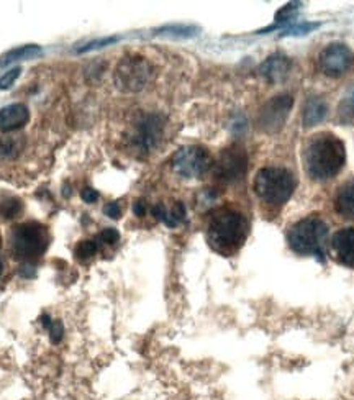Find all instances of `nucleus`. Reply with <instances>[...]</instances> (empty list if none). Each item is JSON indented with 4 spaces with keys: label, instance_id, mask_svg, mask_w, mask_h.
Here are the masks:
<instances>
[{
    "label": "nucleus",
    "instance_id": "nucleus-1",
    "mask_svg": "<svg viewBox=\"0 0 354 400\" xmlns=\"http://www.w3.org/2000/svg\"><path fill=\"white\" fill-rule=\"evenodd\" d=\"M346 149L333 133H318L312 136L304 149L306 173L315 180H328L343 169Z\"/></svg>",
    "mask_w": 354,
    "mask_h": 400
},
{
    "label": "nucleus",
    "instance_id": "nucleus-19",
    "mask_svg": "<svg viewBox=\"0 0 354 400\" xmlns=\"http://www.w3.org/2000/svg\"><path fill=\"white\" fill-rule=\"evenodd\" d=\"M338 118L341 123L354 122V87L341 98L338 105Z\"/></svg>",
    "mask_w": 354,
    "mask_h": 400
},
{
    "label": "nucleus",
    "instance_id": "nucleus-18",
    "mask_svg": "<svg viewBox=\"0 0 354 400\" xmlns=\"http://www.w3.org/2000/svg\"><path fill=\"white\" fill-rule=\"evenodd\" d=\"M40 54H41V46H38V45L19 46V48L7 51V53L0 58V67L7 66V64L15 63V61H27V59H33Z\"/></svg>",
    "mask_w": 354,
    "mask_h": 400
},
{
    "label": "nucleus",
    "instance_id": "nucleus-26",
    "mask_svg": "<svg viewBox=\"0 0 354 400\" xmlns=\"http://www.w3.org/2000/svg\"><path fill=\"white\" fill-rule=\"evenodd\" d=\"M320 25L318 23H305V25H299V27H292L289 28L286 33H282V36H287V35H306V33H310L312 30L318 28Z\"/></svg>",
    "mask_w": 354,
    "mask_h": 400
},
{
    "label": "nucleus",
    "instance_id": "nucleus-28",
    "mask_svg": "<svg viewBox=\"0 0 354 400\" xmlns=\"http://www.w3.org/2000/svg\"><path fill=\"white\" fill-rule=\"evenodd\" d=\"M297 6H299V3H289V6H286L284 8H280L278 14H275V21H278V20L279 21H286V20L291 19V15L297 10V8H299Z\"/></svg>",
    "mask_w": 354,
    "mask_h": 400
},
{
    "label": "nucleus",
    "instance_id": "nucleus-15",
    "mask_svg": "<svg viewBox=\"0 0 354 400\" xmlns=\"http://www.w3.org/2000/svg\"><path fill=\"white\" fill-rule=\"evenodd\" d=\"M335 209L341 217L354 220V180L343 184L335 197Z\"/></svg>",
    "mask_w": 354,
    "mask_h": 400
},
{
    "label": "nucleus",
    "instance_id": "nucleus-32",
    "mask_svg": "<svg viewBox=\"0 0 354 400\" xmlns=\"http://www.w3.org/2000/svg\"><path fill=\"white\" fill-rule=\"evenodd\" d=\"M133 213L136 215V217H143V215L146 213V204L145 202H141V200H138L133 204Z\"/></svg>",
    "mask_w": 354,
    "mask_h": 400
},
{
    "label": "nucleus",
    "instance_id": "nucleus-7",
    "mask_svg": "<svg viewBox=\"0 0 354 400\" xmlns=\"http://www.w3.org/2000/svg\"><path fill=\"white\" fill-rule=\"evenodd\" d=\"M164 131V118L158 114H143L140 115L132 125V130L128 133V143L132 149L138 154L145 156L156 148L161 141Z\"/></svg>",
    "mask_w": 354,
    "mask_h": 400
},
{
    "label": "nucleus",
    "instance_id": "nucleus-11",
    "mask_svg": "<svg viewBox=\"0 0 354 400\" xmlns=\"http://www.w3.org/2000/svg\"><path fill=\"white\" fill-rule=\"evenodd\" d=\"M293 98L289 94L275 96L259 112V127L267 133L279 131L291 114Z\"/></svg>",
    "mask_w": 354,
    "mask_h": 400
},
{
    "label": "nucleus",
    "instance_id": "nucleus-12",
    "mask_svg": "<svg viewBox=\"0 0 354 400\" xmlns=\"http://www.w3.org/2000/svg\"><path fill=\"white\" fill-rule=\"evenodd\" d=\"M331 249L341 264L354 268V228H343L331 238Z\"/></svg>",
    "mask_w": 354,
    "mask_h": 400
},
{
    "label": "nucleus",
    "instance_id": "nucleus-30",
    "mask_svg": "<svg viewBox=\"0 0 354 400\" xmlns=\"http://www.w3.org/2000/svg\"><path fill=\"white\" fill-rule=\"evenodd\" d=\"M81 197L85 204H94V202L98 200L97 191H94V189H90V187H85L84 191L81 192Z\"/></svg>",
    "mask_w": 354,
    "mask_h": 400
},
{
    "label": "nucleus",
    "instance_id": "nucleus-21",
    "mask_svg": "<svg viewBox=\"0 0 354 400\" xmlns=\"http://www.w3.org/2000/svg\"><path fill=\"white\" fill-rule=\"evenodd\" d=\"M196 27H185V25H169V27H163L158 30L159 35H171V36H192L196 35Z\"/></svg>",
    "mask_w": 354,
    "mask_h": 400
},
{
    "label": "nucleus",
    "instance_id": "nucleus-35",
    "mask_svg": "<svg viewBox=\"0 0 354 400\" xmlns=\"http://www.w3.org/2000/svg\"><path fill=\"white\" fill-rule=\"evenodd\" d=\"M0 243H2V238H0Z\"/></svg>",
    "mask_w": 354,
    "mask_h": 400
},
{
    "label": "nucleus",
    "instance_id": "nucleus-8",
    "mask_svg": "<svg viewBox=\"0 0 354 400\" xmlns=\"http://www.w3.org/2000/svg\"><path fill=\"white\" fill-rule=\"evenodd\" d=\"M171 166L180 178L198 179L211 167V158L202 146H183L172 156Z\"/></svg>",
    "mask_w": 354,
    "mask_h": 400
},
{
    "label": "nucleus",
    "instance_id": "nucleus-14",
    "mask_svg": "<svg viewBox=\"0 0 354 400\" xmlns=\"http://www.w3.org/2000/svg\"><path fill=\"white\" fill-rule=\"evenodd\" d=\"M30 120L28 107L23 104H10L0 109V131L10 133L23 128Z\"/></svg>",
    "mask_w": 354,
    "mask_h": 400
},
{
    "label": "nucleus",
    "instance_id": "nucleus-27",
    "mask_svg": "<svg viewBox=\"0 0 354 400\" xmlns=\"http://www.w3.org/2000/svg\"><path fill=\"white\" fill-rule=\"evenodd\" d=\"M50 338H51V341L54 343V345H58L59 341L63 339V335H64V326L61 322H53L50 326Z\"/></svg>",
    "mask_w": 354,
    "mask_h": 400
},
{
    "label": "nucleus",
    "instance_id": "nucleus-3",
    "mask_svg": "<svg viewBox=\"0 0 354 400\" xmlns=\"http://www.w3.org/2000/svg\"><path fill=\"white\" fill-rule=\"evenodd\" d=\"M295 178L282 167H262L254 178V192L271 205H282L295 191Z\"/></svg>",
    "mask_w": 354,
    "mask_h": 400
},
{
    "label": "nucleus",
    "instance_id": "nucleus-22",
    "mask_svg": "<svg viewBox=\"0 0 354 400\" xmlns=\"http://www.w3.org/2000/svg\"><path fill=\"white\" fill-rule=\"evenodd\" d=\"M96 253H97V243L92 242V240H84V242H81L76 246V256L82 261L89 260V257H92Z\"/></svg>",
    "mask_w": 354,
    "mask_h": 400
},
{
    "label": "nucleus",
    "instance_id": "nucleus-29",
    "mask_svg": "<svg viewBox=\"0 0 354 400\" xmlns=\"http://www.w3.org/2000/svg\"><path fill=\"white\" fill-rule=\"evenodd\" d=\"M103 212H105L107 217L114 218V220L120 218V215H122V210H120V205L116 204V202H110V204H107L105 209H103Z\"/></svg>",
    "mask_w": 354,
    "mask_h": 400
},
{
    "label": "nucleus",
    "instance_id": "nucleus-5",
    "mask_svg": "<svg viewBox=\"0 0 354 400\" xmlns=\"http://www.w3.org/2000/svg\"><path fill=\"white\" fill-rule=\"evenodd\" d=\"M328 235L325 222L318 217H309L295 223L289 231V244L299 255L323 257V246Z\"/></svg>",
    "mask_w": 354,
    "mask_h": 400
},
{
    "label": "nucleus",
    "instance_id": "nucleus-10",
    "mask_svg": "<svg viewBox=\"0 0 354 400\" xmlns=\"http://www.w3.org/2000/svg\"><path fill=\"white\" fill-rule=\"evenodd\" d=\"M354 64V54L343 43L328 45L318 56V67L323 74L330 77H340L351 70Z\"/></svg>",
    "mask_w": 354,
    "mask_h": 400
},
{
    "label": "nucleus",
    "instance_id": "nucleus-24",
    "mask_svg": "<svg viewBox=\"0 0 354 400\" xmlns=\"http://www.w3.org/2000/svg\"><path fill=\"white\" fill-rule=\"evenodd\" d=\"M20 72H21V67H14V70H10L8 72H6L2 77H0V90H7L10 89L12 85L17 79L20 77Z\"/></svg>",
    "mask_w": 354,
    "mask_h": 400
},
{
    "label": "nucleus",
    "instance_id": "nucleus-34",
    "mask_svg": "<svg viewBox=\"0 0 354 400\" xmlns=\"http://www.w3.org/2000/svg\"><path fill=\"white\" fill-rule=\"evenodd\" d=\"M0 276H2V262H0Z\"/></svg>",
    "mask_w": 354,
    "mask_h": 400
},
{
    "label": "nucleus",
    "instance_id": "nucleus-25",
    "mask_svg": "<svg viewBox=\"0 0 354 400\" xmlns=\"http://www.w3.org/2000/svg\"><path fill=\"white\" fill-rule=\"evenodd\" d=\"M98 240L105 244H115L120 240V233L115 228H105V230H102V233L98 235Z\"/></svg>",
    "mask_w": 354,
    "mask_h": 400
},
{
    "label": "nucleus",
    "instance_id": "nucleus-2",
    "mask_svg": "<svg viewBox=\"0 0 354 400\" xmlns=\"http://www.w3.org/2000/svg\"><path fill=\"white\" fill-rule=\"evenodd\" d=\"M207 235L211 248L223 255H230L244 243L248 235V222L238 210L222 207L211 213Z\"/></svg>",
    "mask_w": 354,
    "mask_h": 400
},
{
    "label": "nucleus",
    "instance_id": "nucleus-9",
    "mask_svg": "<svg viewBox=\"0 0 354 400\" xmlns=\"http://www.w3.org/2000/svg\"><path fill=\"white\" fill-rule=\"evenodd\" d=\"M246 171H248V156L244 149L238 146L223 149L214 165L215 178L225 184L238 182L244 178Z\"/></svg>",
    "mask_w": 354,
    "mask_h": 400
},
{
    "label": "nucleus",
    "instance_id": "nucleus-16",
    "mask_svg": "<svg viewBox=\"0 0 354 400\" xmlns=\"http://www.w3.org/2000/svg\"><path fill=\"white\" fill-rule=\"evenodd\" d=\"M326 112H328L326 102L323 101L322 97H310L309 101L305 102L304 115H302L304 127L312 128L315 125H318L326 117Z\"/></svg>",
    "mask_w": 354,
    "mask_h": 400
},
{
    "label": "nucleus",
    "instance_id": "nucleus-20",
    "mask_svg": "<svg viewBox=\"0 0 354 400\" xmlns=\"http://www.w3.org/2000/svg\"><path fill=\"white\" fill-rule=\"evenodd\" d=\"M21 212V202L15 197H8V199L0 202V218L3 220H12Z\"/></svg>",
    "mask_w": 354,
    "mask_h": 400
},
{
    "label": "nucleus",
    "instance_id": "nucleus-4",
    "mask_svg": "<svg viewBox=\"0 0 354 400\" xmlns=\"http://www.w3.org/2000/svg\"><path fill=\"white\" fill-rule=\"evenodd\" d=\"M50 246V236L41 223L27 222L14 228L10 238L12 253L17 260L32 262L41 257Z\"/></svg>",
    "mask_w": 354,
    "mask_h": 400
},
{
    "label": "nucleus",
    "instance_id": "nucleus-33",
    "mask_svg": "<svg viewBox=\"0 0 354 400\" xmlns=\"http://www.w3.org/2000/svg\"><path fill=\"white\" fill-rule=\"evenodd\" d=\"M40 320H41V324H43V326H45V328H50L51 324H53V322H51V317L46 315V313L45 315H41Z\"/></svg>",
    "mask_w": 354,
    "mask_h": 400
},
{
    "label": "nucleus",
    "instance_id": "nucleus-17",
    "mask_svg": "<svg viewBox=\"0 0 354 400\" xmlns=\"http://www.w3.org/2000/svg\"><path fill=\"white\" fill-rule=\"evenodd\" d=\"M153 215L158 220H161L166 227L176 228L179 223L185 222V215H187V212H185L183 202H176L171 210H167L163 204H158L156 207H153Z\"/></svg>",
    "mask_w": 354,
    "mask_h": 400
},
{
    "label": "nucleus",
    "instance_id": "nucleus-23",
    "mask_svg": "<svg viewBox=\"0 0 354 400\" xmlns=\"http://www.w3.org/2000/svg\"><path fill=\"white\" fill-rule=\"evenodd\" d=\"M118 38L115 36H109V38H102V40H94L87 43L85 46H82V48L77 50V53L82 54V53H87V51H92V50H98V48H105V46L112 45V43H115Z\"/></svg>",
    "mask_w": 354,
    "mask_h": 400
},
{
    "label": "nucleus",
    "instance_id": "nucleus-31",
    "mask_svg": "<svg viewBox=\"0 0 354 400\" xmlns=\"http://www.w3.org/2000/svg\"><path fill=\"white\" fill-rule=\"evenodd\" d=\"M34 274H37V269H34L33 266L30 264V262H25V264L20 268V276L21 277L32 279V277H34Z\"/></svg>",
    "mask_w": 354,
    "mask_h": 400
},
{
    "label": "nucleus",
    "instance_id": "nucleus-6",
    "mask_svg": "<svg viewBox=\"0 0 354 400\" xmlns=\"http://www.w3.org/2000/svg\"><path fill=\"white\" fill-rule=\"evenodd\" d=\"M154 77V67L140 54H129L116 64L114 81L123 92H140Z\"/></svg>",
    "mask_w": 354,
    "mask_h": 400
},
{
    "label": "nucleus",
    "instance_id": "nucleus-13",
    "mask_svg": "<svg viewBox=\"0 0 354 400\" xmlns=\"http://www.w3.org/2000/svg\"><path fill=\"white\" fill-rule=\"evenodd\" d=\"M292 70V61L284 54H273L259 67L261 74L269 84H279L289 76Z\"/></svg>",
    "mask_w": 354,
    "mask_h": 400
}]
</instances>
